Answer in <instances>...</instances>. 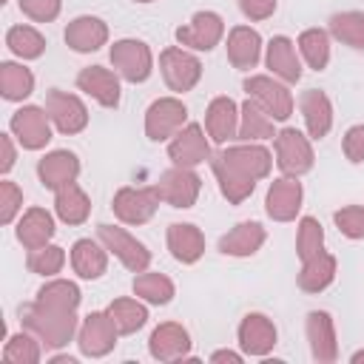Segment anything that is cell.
<instances>
[{
  "label": "cell",
  "instance_id": "1",
  "mask_svg": "<svg viewBox=\"0 0 364 364\" xmlns=\"http://www.w3.org/2000/svg\"><path fill=\"white\" fill-rule=\"evenodd\" d=\"M20 318H23V327L31 330L51 350L65 347L77 333V310L48 307V304H40L37 299L20 310Z\"/></svg>",
  "mask_w": 364,
  "mask_h": 364
},
{
  "label": "cell",
  "instance_id": "2",
  "mask_svg": "<svg viewBox=\"0 0 364 364\" xmlns=\"http://www.w3.org/2000/svg\"><path fill=\"white\" fill-rule=\"evenodd\" d=\"M159 71L171 91L185 94L202 80V63L196 54H191L185 46H168L159 54Z\"/></svg>",
  "mask_w": 364,
  "mask_h": 364
},
{
  "label": "cell",
  "instance_id": "3",
  "mask_svg": "<svg viewBox=\"0 0 364 364\" xmlns=\"http://www.w3.org/2000/svg\"><path fill=\"white\" fill-rule=\"evenodd\" d=\"M273 145H276V165L284 176H304L316 162L313 145L299 128H282L273 136Z\"/></svg>",
  "mask_w": 364,
  "mask_h": 364
},
{
  "label": "cell",
  "instance_id": "4",
  "mask_svg": "<svg viewBox=\"0 0 364 364\" xmlns=\"http://www.w3.org/2000/svg\"><path fill=\"white\" fill-rule=\"evenodd\" d=\"M245 91H247V97H250L259 108H264L276 122L290 119V114H293V94L287 91L284 82H279V80H273V77H267V74H253V77L245 80Z\"/></svg>",
  "mask_w": 364,
  "mask_h": 364
},
{
  "label": "cell",
  "instance_id": "5",
  "mask_svg": "<svg viewBox=\"0 0 364 364\" xmlns=\"http://www.w3.org/2000/svg\"><path fill=\"white\" fill-rule=\"evenodd\" d=\"M111 65L128 82H145L154 71V54L142 40H117L111 46Z\"/></svg>",
  "mask_w": 364,
  "mask_h": 364
},
{
  "label": "cell",
  "instance_id": "6",
  "mask_svg": "<svg viewBox=\"0 0 364 364\" xmlns=\"http://www.w3.org/2000/svg\"><path fill=\"white\" fill-rule=\"evenodd\" d=\"M117 336H119V330L111 321V316L105 310H94L82 318V324L77 330V347L88 358H102L114 350Z\"/></svg>",
  "mask_w": 364,
  "mask_h": 364
},
{
  "label": "cell",
  "instance_id": "7",
  "mask_svg": "<svg viewBox=\"0 0 364 364\" xmlns=\"http://www.w3.org/2000/svg\"><path fill=\"white\" fill-rule=\"evenodd\" d=\"M188 122V108L176 97H159L145 111V136L154 142L171 139Z\"/></svg>",
  "mask_w": 364,
  "mask_h": 364
},
{
  "label": "cell",
  "instance_id": "8",
  "mask_svg": "<svg viewBox=\"0 0 364 364\" xmlns=\"http://www.w3.org/2000/svg\"><path fill=\"white\" fill-rule=\"evenodd\" d=\"M159 202L171 205V208H191L199 199L202 191V179L193 173V168H179L173 165L171 171L159 173L156 185H154Z\"/></svg>",
  "mask_w": 364,
  "mask_h": 364
},
{
  "label": "cell",
  "instance_id": "9",
  "mask_svg": "<svg viewBox=\"0 0 364 364\" xmlns=\"http://www.w3.org/2000/svg\"><path fill=\"white\" fill-rule=\"evenodd\" d=\"M97 236H100V242L105 245V250L114 253L131 273L148 270V264H151V250H148L136 236H131L128 230L114 228V225H100V228H97Z\"/></svg>",
  "mask_w": 364,
  "mask_h": 364
},
{
  "label": "cell",
  "instance_id": "10",
  "mask_svg": "<svg viewBox=\"0 0 364 364\" xmlns=\"http://www.w3.org/2000/svg\"><path fill=\"white\" fill-rule=\"evenodd\" d=\"M51 117L46 108H37V105H23L11 114V134L14 139L26 148V151H40L51 142Z\"/></svg>",
  "mask_w": 364,
  "mask_h": 364
},
{
  "label": "cell",
  "instance_id": "11",
  "mask_svg": "<svg viewBox=\"0 0 364 364\" xmlns=\"http://www.w3.org/2000/svg\"><path fill=\"white\" fill-rule=\"evenodd\" d=\"M46 111H48V117H51V122L57 125L60 134L71 136V134H80L88 125V108L77 94L51 88L46 94Z\"/></svg>",
  "mask_w": 364,
  "mask_h": 364
},
{
  "label": "cell",
  "instance_id": "12",
  "mask_svg": "<svg viewBox=\"0 0 364 364\" xmlns=\"http://www.w3.org/2000/svg\"><path fill=\"white\" fill-rule=\"evenodd\" d=\"M222 37H225V20L216 11H196L191 23L176 28L179 46L193 48V51H210L219 46Z\"/></svg>",
  "mask_w": 364,
  "mask_h": 364
},
{
  "label": "cell",
  "instance_id": "13",
  "mask_svg": "<svg viewBox=\"0 0 364 364\" xmlns=\"http://www.w3.org/2000/svg\"><path fill=\"white\" fill-rule=\"evenodd\" d=\"M168 156L179 168H196V165L208 162L210 159V145H208V136H205L202 125L188 122L185 128H179L168 142Z\"/></svg>",
  "mask_w": 364,
  "mask_h": 364
},
{
  "label": "cell",
  "instance_id": "14",
  "mask_svg": "<svg viewBox=\"0 0 364 364\" xmlns=\"http://www.w3.org/2000/svg\"><path fill=\"white\" fill-rule=\"evenodd\" d=\"M114 213L119 222L125 225H145L156 208H159V196L154 188H119L114 193V202H111Z\"/></svg>",
  "mask_w": 364,
  "mask_h": 364
},
{
  "label": "cell",
  "instance_id": "15",
  "mask_svg": "<svg viewBox=\"0 0 364 364\" xmlns=\"http://www.w3.org/2000/svg\"><path fill=\"white\" fill-rule=\"evenodd\" d=\"M216 159H222L230 171L247 176V179H264L273 168V156L267 148L256 145V142H245V145H233V148H222L216 154Z\"/></svg>",
  "mask_w": 364,
  "mask_h": 364
},
{
  "label": "cell",
  "instance_id": "16",
  "mask_svg": "<svg viewBox=\"0 0 364 364\" xmlns=\"http://www.w3.org/2000/svg\"><path fill=\"white\" fill-rule=\"evenodd\" d=\"M301 199H304V191L299 176H282L270 182L264 196V210L273 222H293L301 210Z\"/></svg>",
  "mask_w": 364,
  "mask_h": 364
},
{
  "label": "cell",
  "instance_id": "17",
  "mask_svg": "<svg viewBox=\"0 0 364 364\" xmlns=\"http://www.w3.org/2000/svg\"><path fill=\"white\" fill-rule=\"evenodd\" d=\"M239 347L242 353L247 355H267L273 347H276V324L264 316V313H247L242 321H239Z\"/></svg>",
  "mask_w": 364,
  "mask_h": 364
},
{
  "label": "cell",
  "instance_id": "18",
  "mask_svg": "<svg viewBox=\"0 0 364 364\" xmlns=\"http://www.w3.org/2000/svg\"><path fill=\"white\" fill-rule=\"evenodd\" d=\"M148 353L156 361H179V358H188V353H191V333L182 324H176V321H165V324H159L151 333Z\"/></svg>",
  "mask_w": 364,
  "mask_h": 364
},
{
  "label": "cell",
  "instance_id": "19",
  "mask_svg": "<svg viewBox=\"0 0 364 364\" xmlns=\"http://www.w3.org/2000/svg\"><path fill=\"white\" fill-rule=\"evenodd\" d=\"M77 88L85 91L91 100H97L102 108L119 105V74L102 65H88L77 74Z\"/></svg>",
  "mask_w": 364,
  "mask_h": 364
},
{
  "label": "cell",
  "instance_id": "20",
  "mask_svg": "<svg viewBox=\"0 0 364 364\" xmlns=\"http://www.w3.org/2000/svg\"><path fill=\"white\" fill-rule=\"evenodd\" d=\"M205 131L216 145L236 139L239 134V105L230 97H213L205 111Z\"/></svg>",
  "mask_w": 364,
  "mask_h": 364
},
{
  "label": "cell",
  "instance_id": "21",
  "mask_svg": "<svg viewBox=\"0 0 364 364\" xmlns=\"http://www.w3.org/2000/svg\"><path fill=\"white\" fill-rule=\"evenodd\" d=\"M108 43V26L105 20L100 17H91V14H82V17H74L68 26H65V46L77 54H88V51H97Z\"/></svg>",
  "mask_w": 364,
  "mask_h": 364
},
{
  "label": "cell",
  "instance_id": "22",
  "mask_svg": "<svg viewBox=\"0 0 364 364\" xmlns=\"http://www.w3.org/2000/svg\"><path fill=\"white\" fill-rule=\"evenodd\" d=\"M37 176L48 191H60L80 176V159L71 151H51L37 162Z\"/></svg>",
  "mask_w": 364,
  "mask_h": 364
},
{
  "label": "cell",
  "instance_id": "23",
  "mask_svg": "<svg viewBox=\"0 0 364 364\" xmlns=\"http://www.w3.org/2000/svg\"><path fill=\"white\" fill-rule=\"evenodd\" d=\"M307 341H310V355L318 364H330L338 358V344H336V327L330 313L313 310L307 313Z\"/></svg>",
  "mask_w": 364,
  "mask_h": 364
},
{
  "label": "cell",
  "instance_id": "24",
  "mask_svg": "<svg viewBox=\"0 0 364 364\" xmlns=\"http://www.w3.org/2000/svg\"><path fill=\"white\" fill-rule=\"evenodd\" d=\"M299 108H301V117H304V125H307V134L313 139H321L330 134L333 128V102L324 91L318 88H307L299 100Z\"/></svg>",
  "mask_w": 364,
  "mask_h": 364
},
{
  "label": "cell",
  "instance_id": "25",
  "mask_svg": "<svg viewBox=\"0 0 364 364\" xmlns=\"http://www.w3.org/2000/svg\"><path fill=\"white\" fill-rule=\"evenodd\" d=\"M225 48H228L230 65L239 68V71H247L262 57V37L250 26H233L230 34H228V46Z\"/></svg>",
  "mask_w": 364,
  "mask_h": 364
},
{
  "label": "cell",
  "instance_id": "26",
  "mask_svg": "<svg viewBox=\"0 0 364 364\" xmlns=\"http://www.w3.org/2000/svg\"><path fill=\"white\" fill-rule=\"evenodd\" d=\"M168 250L176 262L193 264L205 253V236L191 222H173V225H168Z\"/></svg>",
  "mask_w": 364,
  "mask_h": 364
},
{
  "label": "cell",
  "instance_id": "27",
  "mask_svg": "<svg viewBox=\"0 0 364 364\" xmlns=\"http://www.w3.org/2000/svg\"><path fill=\"white\" fill-rule=\"evenodd\" d=\"M267 68L273 71V77H279L282 82H299L301 80V63L296 57V46L290 37H273L267 43V54H264Z\"/></svg>",
  "mask_w": 364,
  "mask_h": 364
},
{
  "label": "cell",
  "instance_id": "28",
  "mask_svg": "<svg viewBox=\"0 0 364 364\" xmlns=\"http://www.w3.org/2000/svg\"><path fill=\"white\" fill-rule=\"evenodd\" d=\"M51 236H54V219H51V213L46 208H28L20 216V222H17V242L26 250L48 245Z\"/></svg>",
  "mask_w": 364,
  "mask_h": 364
},
{
  "label": "cell",
  "instance_id": "29",
  "mask_svg": "<svg viewBox=\"0 0 364 364\" xmlns=\"http://www.w3.org/2000/svg\"><path fill=\"white\" fill-rule=\"evenodd\" d=\"M71 267L80 279H100L108 270V250L94 239H77L71 245Z\"/></svg>",
  "mask_w": 364,
  "mask_h": 364
},
{
  "label": "cell",
  "instance_id": "30",
  "mask_svg": "<svg viewBox=\"0 0 364 364\" xmlns=\"http://www.w3.org/2000/svg\"><path fill=\"white\" fill-rule=\"evenodd\" d=\"M267 239V230L259 222H239L219 239V250L225 256H253Z\"/></svg>",
  "mask_w": 364,
  "mask_h": 364
},
{
  "label": "cell",
  "instance_id": "31",
  "mask_svg": "<svg viewBox=\"0 0 364 364\" xmlns=\"http://www.w3.org/2000/svg\"><path fill=\"white\" fill-rule=\"evenodd\" d=\"M336 279V256L327 253V250H318L316 256L304 259L301 262V270H299V287L304 293H321L333 284Z\"/></svg>",
  "mask_w": 364,
  "mask_h": 364
},
{
  "label": "cell",
  "instance_id": "32",
  "mask_svg": "<svg viewBox=\"0 0 364 364\" xmlns=\"http://www.w3.org/2000/svg\"><path fill=\"white\" fill-rule=\"evenodd\" d=\"M54 210L65 225H82L91 213V199L77 182H71V185L54 191Z\"/></svg>",
  "mask_w": 364,
  "mask_h": 364
},
{
  "label": "cell",
  "instance_id": "33",
  "mask_svg": "<svg viewBox=\"0 0 364 364\" xmlns=\"http://www.w3.org/2000/svg\"><path fill=\"white\" fill-rule=\"evenodd\" d=\"M273 122H276V119L247 97V102L239 108V134H236V139H245V142L273 139V136H276Z\"/></svg>",
  "mask_w": 364,
  "mask_h": 364
},
{
  "label": "cell",
  "instance_id": "34",
  "mask_svg": "<svg viewBox=\"0 0 364 364\" xmlns=\"http://www.w3.org/2000/svg\"><path fill=\"white\" fill-rule=\"evenodd\" d=\"M34 91V74L20 63H0V94L9 102H23Z\"/></svg>",
  "mask_w": 364,
  "mask_h": 364
},
{
  "label": "cell",
  "instance_id": "35",
  "mask_svg": "<svg viewBox=\"0 0 364 364\" xmlns=\"http://www.w3.org/2000/svg\"><path fill=\"white\" fill-rule=\"evenodd\" d=\"M210 168H213V176H216V182H219L222 196H225L230 205H242V202L253 193L256 179H247V176L230 171V168H228L225 162H219L216 156H210Z\"/></svg>",
  "mask_w": 364,
  "mask_h": 364
},
{
  "label": "cell",
  "instance_id": "36",
  "mask_svg": "<svg viewBox=\"0 0 364 364\" xmlns=\"http://www.w3.org/2000/svg\"><path fill=\"white\" fill-rule=\"evenodd\" d=\"M105 313L117 324L119 336H131L139 327H145V321H148V310H145L142 299H114Z\"/></svg>",
  "mask_w": 364,
  "mask_h": 364
},
{
  "label": "cell",
  "instance_id": "37",
  "mask_svg": "<svg viewBox=\"0 0 364 364\" xmlns=\"http://www.w3.org/2000/svg\"><path fill=\"white\" fill-rule=\"evenodd\" d=\"M176 287L165 273H154V270H142L134 279V296L148 301V304H168L173 299Z\"/></svg>",
  "mask_w": 364,
  "mask_h": 364
},
{
  "label": "cell",
  "instance_id": "38",
  "mask_svg": "<svg viewBox=\"0 0 364 364\" xmlns=\"http://www.w3.org/2000/svg\"><path fill=\"white\" fill-rule=\"evenodd\" d=\"M6 46L20 60H37L46 51V37L34 26H11L6 31Z\"/></svg>",
  "mask_w": 364,
  "mask_h": 364
},
{
  "label": "cell",
  "instance_id": "39",
  "mask_svg": "<svg viewBox=\"0 0 364 364\" xmlns=\"http://www.w3.org/2000/svg\"><path fill=\"white\" fill-rule=\"evenodd\" d=\"M299 51L313 71H324L330 63V34L324 28H304L299 34Z\"/></svg>",
  "mask_w": 364,
  "mask_h": 364
},
{
  "label": "cell",
  "instance_id": "40",
  "mask_svg": "<svg viewBox=\"0 0 364 364\" xmlns=\"http://www.w3.org/2000/svg\"><path fill=\"white\" fill-rule=\"evenodd\" d=\"M37 301L48 307H60V310H77L82 301V293L68 279H51L37 290Z\"/></svg>",
  "mask_w": 364,
  "mask_h": 364
},
{
  "label": "cell",
  "instance_id": "41",
  "mask_svg": "<svg viewBox=\"0 0 364 364\" xmlns=\"http://www.w3.org/2000/svg\"><path fill=\"white\" fill-rule=\"evenodd\" d=\"M40 358H43V341L31 330L9 336L6 347H3V361H9V364H37Z\"/></svg>",
  "mask_w": 364,
  "mask_h": 364
},
{
  "label": "cell",
  "instance_id": "42",
  "mask_svg": "<svg viewBox=\"0 0 364 364\" xmlns=\"http://www.w3.org/2000/svg\"><path fill=\"white\" fill-rule=\"evenodd\" d=\"M330 34L350 48L364 51V11H338L330 17Z\"/></svg>",
  "mask_w": 364,
  "mask_h": 364
},
{
  "label": "cell",
  "instance_id": "43",
  "mask_svg": "<svg viewBox=\"0 0 364 364\" xmlns=\"http://www.w3.org/2000/svg\"><path fill=\"white\" fill-rule=\"evenodd\" d=\"M318 250H324V230L316 216H301L299 219V233H296V253L299 259H310Z\"/></svg>",
  "mask_w": 364,
  "mask_h": 364
},
{
  "label": "cell",
  "instance_id": "44",
  "mask_svg": "<svg viewBox=\"0 0 364 364\" xmlns=\"http://www.w3.org/2000/svg\"><path fill=\"white\" fill-rule=\"evenodd\" d=\"M26 264H28V270L37 273V276H54V273H60L63 264H65V250H63L60 245H51V242H48V245H43V247L28 250Z\"/></svg>",
  "mask_w": 364,
  "mask_h": 364
},
{
  "label": "cell",
  "instance_id": "45",
  "mask_svg": "<svg viewBox=\"0 0 364 364\" xmlns=\"http://www.w3.org/2000/svg\"><path fill=\"white\" fill-rule=\"evenodd\" d=\"M333 222H336L338 233H344L347 239H364V205H347V208L336 210Z\"/></svg>",
  "mask_w": 364,
  "mask_h": 364
},
{
  "label": "cell",
  "instance_id": "46",
  "mask_svg": "<svg viewBox=\"0 0 364 364\" xmlns=\"http://www.w3.org/2000/svg\"><path fill=\"white\" fill-rule=\"evenodd\" d=\"M20 208H23V191L14 182L3 179L0 182V222L3 225H11Z\"/></svg>",
  "mask_w": 364,
  "mask_h": 364
},
{
  "label": "cell",
  "instance_id": "47",
  "mask_svg": "<svg viewBox=\"0 0 364 364\" xmlns=\"http://www.w3.org/2000/svg\"><path fill=\"white\" fill-rule=\"evenodd\" d=\"M20 11L34 23H51L60 14L63 0H17Z\"/></svg>",
  "mask_w": 364,
  "mask_h": 364
},
{
  "label": "cell",
  "instance_id": "48",
  "mask_svg": "<svg viewBox=\"0 0 364 364\" xmlns=\"http://www.w3.org/2000/svg\"><path fill=\"white\" fill-rule=\"evenodd\" d=\"M341 148H344V156H347L350 162H364V125L347 128Z\"/></svg>",
  "mask_w": 364,
  "mask_h": 364
},
{
  "label": "cell",
  "instance_id": "49",
  "mask_svg": "<svg viewBox=\"0 0 364 364\" xmlns=\"http://www.w3.org/2000/svg\"><path fill=\"white\" fill-rule=\"evenodd\" d=\"M239 9L247 20H267L276 11V0H239Z\"/></svg>",
  "mask_w": 364,
  "mask_h": 364
},
{
  "label": "cell",
  "instance_id": "50",
  "mask_svg": "<svg viewBox=\"0 0 364 364\" xmlns=\"http://www.w3.org/2000/svg\"><path fill=\"white\" fill-rule=\"evenodd\" d=\"M14 134H3L0 139V148H3V159H0V173H9L14 168V159H17V151H14V142H11Z\"/></svg>",
  "mask_w": 364,
  "mask_h": 364
},
{
  "label": "cell",
  "instance_id": "51",
  "mask_svg": "<svg viewBox=\"0 0 364 364\" xmlns=\"http://www.w3.org/2000/svg\"><path fill=\"white\" fill-rule=\"evenodd\" d=\"M210 361H233V364H239V361H242V353H233V350H216V353H210Z\"/></svg>",
  "mask_w": 364,
  "mask_h": 364
},
{
  "label": "cell",
  "instance_id": "52",
  "mask_svg": "<svg viewBox=\"0 0 364 364\" xmlns=\"http://www.w3.org/2000/svg\"><path fill=\"white\" fill-rule=\"evenodd\" d=\"M350 361H353V364H358V361H364V350H358V353H353V355H350Z\"/></svg>",
  "mask_w": 364,
  "mask_h": 364
},
{
  "label": "cell",
  "instance_id": "53",
  "mask_svg": "<svg viewBox=\"0 0 364 364\" xmlns=\"http://www.w3.org/2000/svg\"><path fill=\"white\" fill-rule=\"evenodd\" d=\"M134 3H154V0H134Z\"/></svg>",
  "mask_w": 364,
  "mask_h": 364
},
{
  "label": "cell",
  "instance_id": "54",
  "mask_svg": "<svg viewBox=\"0 0 364 364\" xmlns=\"http://www.w3.org/2000/svg\"><path fill=\"white\" fill-rule=\"evenodd\" d=\"M3 3H6V0H3Z\"/></svg>",
  "mask_w": 364,
  "mask_h": 364
}]
</instances>
